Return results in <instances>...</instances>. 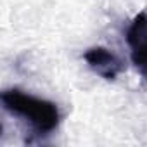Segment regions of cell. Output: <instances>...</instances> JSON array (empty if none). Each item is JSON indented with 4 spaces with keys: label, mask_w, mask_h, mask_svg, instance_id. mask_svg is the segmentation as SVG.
<instances>
[{
    "label": "cell",
    "mask_w": 147,
    "mask_h": 147,
    "mask_svg": "<svg viewBox=\"0 0 147 147\" xmlns=\"http://www.w3.org/2000/svg\"><path fill=\"white\" fill-rule=\"evenodd\" d=\"M126 42L131 49V62L144 78H147V12L135 16L126 30Z\"/></svg>",
    "instance_id": "cell-2"
},
{
    "label": "cell",
    "mask_w": 147,
    "mask_h": 147,
    "mask_svg": "<svg viewBox=\"0 0 147 147\" xmlns=\"http://www.w3.org/2000/svg\"><path fill=\"white\" fill-rule=\"evenodd\" d=\"M83 57L90 66V69L106 80H116L118 75L125 69L123 61L114 52L104 47H92L85 52Z\"/></svg>",
    "instance_id": "cell-3"
},
{
    "label": "cell",
    "mask_w": 147,
    "mask_h": 147,
    "mask_svg": "<svg viewBox=\"0 0 147 147\" xmlns=\"http://www.w3.org/2000/svg\"><path fill=\"white\" fill-rule=\"evenodd\" d=\"M4 109L14 116L30 121L31 128L40 135L52 133L59 125V109L54 102L24 94L18 88L2 94Z\"/></svg>",
    "instance_id": "cell-1"
}]
</instances>
